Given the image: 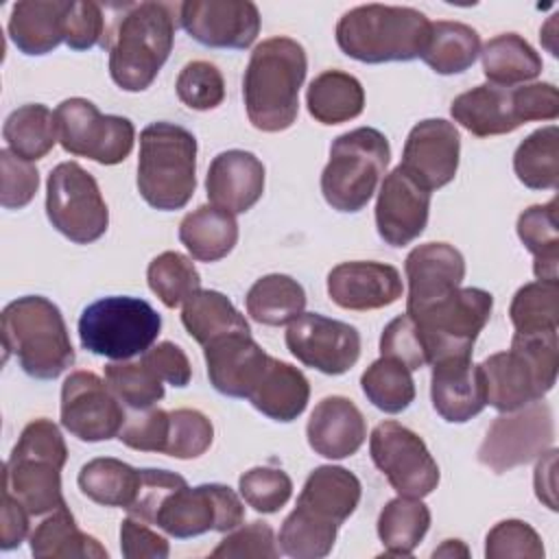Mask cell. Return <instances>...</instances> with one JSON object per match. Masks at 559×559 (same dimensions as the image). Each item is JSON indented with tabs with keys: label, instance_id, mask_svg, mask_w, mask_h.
<instances>
[{
	"label": "cell",
	"instance_id": "6da1fadb",
	"mask_svg": "<svg viewBox=\"0 0 559 559\" xmlns=\"http://www.w3.org/2000/svg\"><path fill=\"white\" fill-rule=\"evenodd\" d=\"M306 70V50L290 37H269L253 48L242 79V98L255 129L277 133L297 120Z\"/></svg>",
	"mask_w": 559,
	"mask_h": 559
},
{
	"label": "cell",
	"instance_id": "7a4b0ae2",
	"mask_svg": "<svg viewBox=\"0 0 559 559\" xmlns=\"http://www.w3.org/2000/svg\"><path fill=\"white\" fill-rule=\"evenodd\" d=\"M68 448L57 424L46 417L24 426L2 469V491L15 498L31 515H46L68 507L61 493V469Z\"/></svg>",
	"mask_w": 559,
	"mask_h": 559
},
{
	"label": "cell",
	"instance_id": "3957f363",
	"mask_svg": "<svg viewBox=\"0 0 559 559\" xmlns=\"http://www.w3.org/2000/svg\"><path fill=\"white\" fill-rule=\"evenodd\" d=\"M430 24L421 11L411 7L360 4L338 20L336 44L362 63L411 61L421 57Z\"/></svg>",
	"mask_w": 559,
	"mask_h": 559
},
{
	"label": "cell",
	"instance_id": "277c9868",
	"mask_svg": "<svg viewBox=\"0 0 559 559\" xmlns=\"http://www.w3.org/2000/svg\"><path fill=\"white\" fill-rule=\"evenodd\" d=\"M2 345L37 380H52L74 362L63 314L41 295L17 297L2 310Z\"/></svg>",
	"mask_w": 559,
	"mask_h": 559
},
{
	"label": "cell",
	"instance_id": "5b68a950",
	"mask_svg": "<svg viewBox=\"0 0 559 559\" xmlns=\"http://www.w3.org/2000/svg\"><path fill=\"white\" fill-rule=\"evenodd\" d=\"M557 332L513 334L511 349L491 354L480 362L487 404L500 413H511L542 400L557 380Z\"/></svg>",
	"mask_w": 559,
	"mask_h": 559
},
{
	"label": "cell",
	"instance_id": "8992f818",
	"mask_svg": "<svg viewBox=\"0 0 559 559\" xmlns=\"http://www.w3.org/2000/svg\"><path fill=\"white\" fill-rule=\"evenodd\" d=\"M175 41V7L166 2L131 4L109 46V74L124 92L146 90L166 63Z\"/></svg>",
	"mask_w": 559,
	"mask_h": 559
},
{
	"label": "cell",
	"instance_id": "52a82bcc",
	"mask_svg": "<svg viewBox=\"0 0 559 559\" xmlns=\"http://www.w3.org/2000/svg\"><path fill=\"white\" fill-rule=\"evenodd\" d=\"M197 188V138L175 122H151L140 133L138 190L162 212L181 210Z\"/></svg>",
	"mask_w": 559,
	"mask_h": 559
},
{
	"label": "cell",
	"instance_id": "ba28073f",
	"mask_svg": "<svg viewBox=\"0 0 559 559\" xmlns=\"http://www.w3.org/2000/svg\"><path fill=\"white\" fill-rule=\"evenodd\" d=\"M452 118L478 138L515 131L531 120H555L559 94L552 83L498 87L491 83L459 94L450 107Z\"/></svg>",
	"mask_w": 559,
	"mask_h": 559
},
{
	"label": "cell",
	"instance_id": "9c48e42d",
	"mask_svg": "<svg viewBox=\"0 0 559 559\" xmlns=\"http://www.w3.org/2000/svg\"><path fill=\"white\" fill-rule=\"evenodd\" d=\"M391 159L389 140L371 127H358L338 135L330 146V159L321 173V192L336 212L362 210Z\"/></svg>",
	"mask_w": 559,
	"mask_h": 559
},
{
	"label": "cell",
	"instance_id": "30bf717a",
	"mask_svg": "<svg viewBox=\"0 0 559 559\" xmlns=\"http://www.w3.org/2000/svg\"><path fill=\"white\" fill-rule=\"evenodd\" d=\"M162 330L159 312L140 297H103L79 319L83 349L111 360H129L153 347Z\"/></svg>",
	"mask_w": 559,
	"mask_h": 559
},
{
	"label": "cell",
	"instance_id": "8fae6325",
	"mask_svg": "<svg viewBox=\"0 0 559 559\" xmlns=\"http://www.w3.org/2000/svg\"><path fill=\"white\" fill-rule=\"evenodd\" d=\"M242 520L245 507L234 489L218 483L188 487L183 478L162 496L151 524L177 539H188L210 531H234Z\"/></svg>",
	"mask_w": 559,
	"mask_h": 559
},
{
	"label": "cell",
	"instance_id": "7c38bea8",
	"mask_svg": "<svg viewBox=\"0 0 559 559\" xmlns=\"http://www.w3.org/2000/svg\"><path fill=\"white\" fill-rule=\"evenodd\" d=\"M493 297L483 288H456L417 314H408L421 336L428 365L445 356H472L480 330L491 317Z\"/></svg>",
	"mask_w": 559,
	"mask_h": 559
},
{
	"label": "cell",
	"instance_id": "4fadbf2b",
	"mask_svg": "<svg viewBox=\"0 0 559 559\" xmlns=\"http://www.w3.org/2000/svg\"><path fill=\"white\" fill-rule=\"evenodd\" d=\"M46 214L52 227L76 245L98 240L109 225V210L96 179L76 162H63L50 170Z\"/></svg>",
	"mask_w": 559,
	"mask_h": 559
},
{
	"label": "cell",
	"instance_id": "5bb4252c",
	"mask_svg": "<svg viewBox=\"0 0 559 559\" xmlns=\"http://www.w3.org/2000/svg\"><path fill=\"white\" fill-rule=\"evenodd\" d=\"M57 138L66 153L94 159L105 166L129 157L135 129L129 118L105 116L87 98H66L55 109Z\"/></svg>",
	"mask_w": 559,
	"mask_h": 559
},
{
	"label": "cell",
	"instance_id": "9a60e30c",
	"mask_svg": "<svg viewBox=\"0 0 559 559\" xmlns=\"http://www.w3.org/2000/svg\"><path fill=\"white\" fill-rule=\"evenodd\" d=\"M555 441L552 411L546 402H533L496 417L478 448V461L496 474L509 472L544 454Z\"/></svg>",
	"mask_w": 559,
	"mask_h": 559
},
{
	"label": "cell",
	"instance_id": "2e32d148",
	"mask_svg": "<svg viewBox=\"0 0 559 559\" xmlns=\"http://www.w3.org/2000/svg\"><path fill=\"white\" fill-rule=\"evenodd\" d=\"M376 467L400 496L424 498L439 485V465L424 439L397 421H382L369 437Z\"/></svg>",
	"mask_w": 559,
	"mask_h": 559
},
{
	"label": "cell",
	"instance_id": "e0dca14e",
	"mask_svg": "<svg viewBox=\"0 0 559 559\" xmlns=\"http://www.w3.org/2000/svg\"><path fill=\"white\" fill-rule=\"evenodd\" d=\"M127 415L120 400L92 371H74L61 386V426L76 439L96 443L118 437Z\"/></svg>",
	"mask_w": 559,
	"mask_h": 559
},
{
	"label": "cell",
	"instance_id": "ac0fdd59",
	"mask_svg": "<svg viewBox=\"0 0 559 559\" xmlns=\"http://www.w3.org/2000/svg\"><path fill=\"white\" fill-rule=\"evenodd\" d=\"M286 347L306 367L341 376L360 356V334L349 323L317 312H301L288 323Z\"/></svg>",
	"mask_w": 559,
	"mask_h": 559
},
{
	"label": "cell",
	"instance_id": "d6986e66",
	"mask_svg": "<svg viewBox=\"0 0 559 559\" xmlns=\"http://www.w3.org/2000/svg\"><path fill=\"white\" fill-rule=\"evenodd\" d=\"M179 22L210 48H249L260 33V11L249 0H188L179 4Z\"/></svg>",
	"mask_w": 559,
	"mask_h": 559
},
{
	"label": "cell",
	"instance_id": "ffe728a7",
	"mask_svg": "<svg viewBox=\"0 0 559 559\" xmlns=\"http://www.w3.org/2000/svg\"><path fill=\"white\" fill-rule=\"evenodd\" d=\"M459 151L461 138L456 127L443 118H428L411 129L400 166L432 192L454 179Z\"/></svg>",
	"mask_w": 559,
	"mask_h": 559
},
{
	"label": "cell",
	"instance_id": "44dd1931",
	"mask_svg": "<svg viewBox=\"0 0 559 559\" xmlns=\"http://www.w3.org/2000/svg\"><path fill=\"white\" fill-rule=\"evenodd\" d=\"M430 190L419 186L402 166L393 168L378 192L376 227L391 247L413 242L428 223Z\"/></svg>",
	"mask_w": 559,
	"mask_h": 559
},
{
	"label": "cell",
	"instance_id": "7402d4cb",
	"mask_svg": "<svg viewBox=\"0 0 559 559\" xmlns=\"http://www.w3.org/2000/svg\"><path fill=\"white\" fill-rule=\"evenodd\" d=\"M406 314H417L435 301L461 288L465 277V260L459 249L448 242H426L406 255Z\"/></svg>",
	"mask_w": 559,
	"mask_h": 559
},
{
	"label": "cell",
	"instance_id": "603a6c76",
	"mask_svg": "<svg viewBox=\"0 0 559 559\" xmlns=\"http://www.w3.org/2000/svg\"><path fill=\"white\" fill-rule=\"evenodd\" d=\"M400 271L384 262H343L328 273V295L345 310H376L402 297Z\"/></svg>",
	"mask_w": 559,
	"mask_h": 559
},
{
	"label": "cell",
	"instance_id": "cb8c5ba5",
	"mask_svg": "<svg viewBox=\"0 0 559 559\" xmlns=\"http://www.w3.org/2000/svg\"><path fill=\"white\" fill-rule=\"evenodd\" d=\"M203 354L212 386L229 397H247L271 358L251 338V332L221 336L207 343Z\"/></svg>",
	"mask_w": 559,
	"mask_h": 559
},
{
	"label": "cell",
	"instance_id": "d4e9b609",
	"mask_svg": "<svg viewBox=\"0 0 559 559\" xmlns=\"http://www.w3.org/2000/svg\"><path fill=\"white\" fill-rule=\"evenodd\" d=\"M430 397L435 411L445 421H469L487 406L480 365H474L472 356H445L435 360Z\"/></svg>",
	"mask_w": 559,
	"mask_h": 559
},
{
	"label": "cell",
	"instance_id": "484cf974",
	"mask_svg": "<svg viewBox=\"0 0 559 559\" xmlns=\"http://www.w3.org/2000/svg\"><path fill=\"white\" fill-rule=\"evenodd\" d=\"M205 190L212 205L242 214L251 210L264 192V166L249 151H223L210 164Z\"/></svg>",
	"mask_w": 559,
	"mask_h": 559
},
{
	"label": "cell",
	"instance_id": "4316f807",
	"mask_svg": "<svg viewBox=\"0 0 559 559\" xmlns=\"http://www.w3.org/2000/svg\"><path fill=\"white\" fill-rule=\"evenodd\" d=\"M310 448L325 459H345L360 450L367 437V424L358 406L343 397H323L310 413L306 426Z\"/></svg>",
	"mask_w": 559,
	"mask_h": 559
},
{
	"label": "cell",
	"instance_id": "83f0119b",
	"mask_svg": "<svg viewBox=\"0 0 559 559\" xmlns=\"http://www.w3.org/2000/svg\"><path fill=\"white\" fill-rule=\"evenodd\" d=\"M360 489V480L349 469L321 465L306 478L295 509L319 522L341 526L356 511Z\"/></svg>",
	"mask_w": 559,
	"mask_h": 559
},
{
	"label": "cell",
	"instance_id": "f1b7e54d",
	"mask_svg": "<svg viewBox=\"0 0 559 559\" xmlns=\"http://www.w3.org/2000/svg\"><path fill=\"white\" fill-rule=\"evenodd\" d=\"M68 0H24L9 17V37L24 55H46L66 41Z\"/></svg>",
	"mask_w": 559,
	"mask_h": 559
},
{
	"label": "cell",
	"instance_id": "f546056e",
	"mask_svg": "<svg viewBox=\"0 0 559 559\" xmlns=\"http://www.w3.org/2000/svg\"><path fill=\"white\" fill-rule=\"evenodd\" d=\"M310 397V384L306 376L277 358H269L260 380L247 395V400L266 417L275 421H293L297 419Z\"/></svg>",
	"mask_w": 559,
	"mask_h": 559
},
{
	"label": "cell",
	"instance_id": "4dcf8cb0",
	"mask_svg": "<svg viewBox=\"0 0 559 559\" xmlns=\"http://www.w3.org/2000/svg\"><path fill=\"white\" fill-rule=\"evenodd\" d=\"M179 240L194 260L216 262L234 249L238 240V223L227 210L201 205L183 216Z\"/></svg>",
	"mask_w": 559,
	"mask_h": 559
},
{
	"label": "cell",
	"instance_id": "1f68e13d",
	"mask_svg": "<svg viewBox=\"0 0 559 559\" xmlns=\"http://www.w3.org/2000/svg\"><path fill=\"white\" fill-rule=\"evenodd\" d=\"M306 105L317 122L341 124L362 114L365 90L356 76L341 70H325L310 81Z\"/></svg>",
	"mask_w": 559,
	"mask_h": 559
},
{
	"label": "cell",
	"instance_id": "d6a6232c",
	"mask_svg": "<svg viewBox=\"0 0 559 559\" xmlns=\"http://www.w3.org/2000/svg\"><path fill=\"white\" fill-rule=\"evenodd\" d=\"M181 323L188 330V334L203 347L227 334L251 332L245 317L218 290L199 288L197 293H192L183 301Z\"/></svg>",
	"mask_w": 559,
	"mask_h": 559
},
{
	"label": "cell",
	"instance_id": "836d02e7",
	"mask_svg": "<svg viewBox=\"0 0 559 559\" xmlns=\"http://www.w3.org/2000/svg\"><path fill=\"white\" fill-rule=\"evenodd\" d=\"M483 72L491 85L513 87L531 81L542 72V57L518 33H502L491 37L483 50Z\"/></svg>",
	"mask_w": 559,
	"mask_h": 559
},
{
	"label": "cell",
	"instance_id": "e575fe53",
	"mask_svg": "<svg viewBox=\"0 0 559 559\" xmlns=\"http://www.w3.org/2000/svg\"><path fill=\"white\" fill-rule=\"evenodd\" d=\"M31 552L37 559H70V557H94L107 559V550L96 537L83 533L68 507L52 511L31 533Z\"/></svg>",
	"mask_w": 559,
	"mask_h": 559
},
{
	"label": "cell",
	"instance_id": "d590c367",
	"mask_svg": "<svg viewBox=\"0 0 559 559\" xmlns=\"http://www.w3.org/2000/svg\"><path fill=\"white\" fill-rule=\"evenodd\" d=\"M140 483L142 469L111 456L92 459L79 472L81 491L103 507L129 509L138 498Z\"/></svg>",
	"mask_w": 559,
	"mask_h": 559
},
{
	"label": "cell",
	"instance_id": "8d00e7d4",
	"mask_svg": "<svg viewBox=\"0 0 559 559\" xmlns=\"http://www.w3.org/2000/svg\"><path fill=\"white\" fill-rule=\"evenodd\" d=\"M518 236L533 253V273L537 280L557 282L559 264V203L550 199L546 205H531L518 216Z\"/></svg>",
	"mask_w": 559,
	"mask_h": 559
},
{
	"label": "cell",
	"instance_id": "74e56055",
	"mask_svg": "<svg viewBox=\"0 0 559 559\" xmlns=\"http://www.w3.org/2000/svg\"><path fill=\"white\" fill-rule=\"evenodd\" d=\"M430 526V511L421 498L397 496L384 504L378 518V537L389 557H408Z\"/></svg>",
	"mask_w": 559,
	"mask_h": 559
},
{
	"label": "cell",
	"instance_id": "f35d334b",
	"mask_svg": "<svg viewBox=\"0 0 559 559\" xmlns=\"http://www.w3.org/2000/svg\"><path fill=\"white\" fill-rule=\"evenodd\" d=\"M247 312L262 325H286L306 308V290L290 275L260 277L247 293Z\"/></svg>",
	"mask_w": 559,
	"mask_h": 559
},
{
	"label": "cell",
	"instance_id": "ab89813d",
	"mask_svg": "<svg viewBox=\"0 0 559 559\" xmlns=\"http://www.w3.org/2000/svg\"><path fill=\"white\" fill-rule=\"evenodd\" d=\"M480 55L478 33L463 22L439 20L430 24V35L421 59L437 74L465 72Z\"/></svg>",
	"mask_w": 559,
	"mask_h": 559
},
{
	"label": "cell",
	"instance_id": "60d3db41",
	"mask_svg": "<svg viewBox=\"0 0 559 559\" xmlns=\"http://www.w3.org/2000/svg\"><path fill=\"white\" fill-rule=\"evenodd\" d=\"M2 135L17 157L26 162L41 159L55 146L57 138V122L55 114L39 103L22 105L9 114L2 127Z\"/></svg>",
	"mask_w": 559,
	"mask_h": 559
},
{
	"label": "cell",
	"instance_id": "b9f144b4",
	"mask_svg": "<svg viewBox=\"0 0 559 559\" xmlns=\"http://www.w3.org/2000/svg\"><path fill=\"white\" fill-rule=\"evenodd\" d=\"M518 179L531 190H557L559 183V131L555 124L533 131L513 155Z\"/></svg>",
	"mask_w": 559,
	"mask_h": 559
},
{
	"label": "cell",
	"instance_id": "7bdbcfd3",
	"mask_svg": "<svg viewBox=\"0 0 559 559\" xmlns=\"http://www.w3.org/2000/svg\"><path fill=\"white\" fill-rule=\"evenodd\" d=\"M509 317L515 334H550L559 328V284L537 280L518 288L511 299Z\"/></svg>",
	"mask_w": 559,
	"mask_h": 559
},
{
	"label": "cell",
	"instance_id": "ee69618b",
	"mask_svg": "<svg viewBox=\"0 0 559 559\" xmlns=\"http://www.w3.org/2000/svg\"><path fill=\"white\" fill-rule=\"evenodd\" d=\"M367 400L384 413H402L415 400V382L411 369L400 360L380 356L360 376Z\"/></svg>",
	"mask_w": 559,
	"mask_h": 559
},
{
	"label": "cell",
	"instance_id": "f6af8a7d",
	"mask_svg": "<svg viewBox=\"0 0 559 559\" xmlns=\"http://www.w3.org/2000/svg\"><path fill=\"white\" fill-rule=\"evenodd\" d=\"M151 290L166 308H177L201 286V275L190 258L177 251H164L146 269Z\"/></svg>",
	"mask_w": 559,
	"mask_h": 559
},
{
	"label": "cell",
	"instance_id": "bcb514c9",
	"mask_svg": "<svg viewBox=\"0 0 559 559\" xmlns=\"http://www.w3.org/2000/svg\"><path fill=\"white\" fill-rule=\"evenodd\" d=\"M105 382L120 402L135 411L151 408L164 397V380L142 358L138 362H109L105 367Z\"/></svg>",
	"mask_w": 559,
	"mask_h": 559
},
{
	"label": "cell",
	"instance_id": "7dc6e473",
	"mask_svg": "<svg viewBox=\"0 0 559 559\" xmlns=\"http://www.w3.org/2000/svg\"><path fill=\"white\" fill-rule=\"evenodd\" d=\"M338 526L293 509L280 528V550L295 559H321L332 552Z\"/></svg>",
	"mask_w": 559,
	"mask_h": 559
},
{
	"label": "cell",
	"instance_id": "c3c4849f",
	"mask_svg": "<svg viewBox=\"0 0 559 559\" xmlns=\"http://www.w3.org/2000/svg\"><path fill=\"white\" fill-rule=\"evenodd\" d=\"M175 90L179 100L197 111L216 109L225 100V81L221 70L203 59L190 61L181 68Z\"/></svg>",
	"mask_w": 559,
	"mask_h": 559
},
{
	"label": "cell",
	"instance_id": "681fc988",
	"mask_svg": "<svg viewBox=\"0 0 559 559\" xmlns=\"http://www.w3.org/2000/svg\"><path fill=\"white\" fill-rule=\"evenodd\" d=\"M212 439L214 426L201 411H168V439L164 454L175 459H197L212 445Z\"/></svg>",
	"mask_w": 559,
	"mask_h": 559
},
{
	"label": "cell",
	"instance_id": "f907efd6",
	"mask_svg": "<svg viewBox=\"0 0 559 559\" xmlns=\"http://www.w3.org/2000/svg\"><path fill=\"white\" fill-rule=\"evenodd\" d=\"M238 489L245 502L258 513H275L288 502L293 480L286 472L275 467H251L240 476Z\"/></svg>",
	"mask_w": 559,
	"mask_h": 559
},
{
	"label": "cell",
	"instance_id": "816d5d0a",
	"mask_svg": "<svg viewBox=\"0 0 559 559\" xmlns=\"http://www.w3.org/2000/svg\"><path fill=\"white\" fill-rule=\"evenodd\" d=\"M487 559H509V557H544V544L537 531L522 520L498 522L485 539Z\"/></svg>",
	"mask_w": 559,
	"mask_h": 559
},
{
	"label": "cell",
	"instance_id": "f5cc1de1",
	"mask_svg": "<svg viewBox=\"0 0 559 559\" xmlns=\"http://www.w3.org/2000/svg\"><path fill=\"white\" fill-rule=\"evenodd\" d=\"M280 548L275 533L266 522H251L242 528H234L221 544L210 552L214 559H275Z\"/></svg>",
	"mask_w": 559,
	"mask_h": 559
},
{
	"label": "cell",
	"instance_id": "db71d44e",
	"mask_svg": "<svg viewBox=\"0 0 559 559\" xmlns=\"http://www.w3.org/2000/svg\"><path fill=\"white\" fill-rule=\"evenodd\" d=\"M0 203L7 210H20L28 205L39 188V173L37 168L17 157L13 151H0Z\"/></svg>",
	"mask_w": 559,
	"mask_h": 559
},
{
	"label": "cell",
	"instance_id": "11a10c76",
	"mask_svg": "<svg viewBox=\"0 0 559 559\" xmlns=\"http://www.w3.org/2000/svg\"><path fill=\"white\" fill-rule=\"evenodd\" d=\"M380 354L393 360H400L402 365H406L411 371L421 369L428 365L426 358V349L419 336V330L415 325V321L404 312L400 317H395L380 336Z\"/></svg>",
	"mask_w": 559,
	"mask_h": 559
},
{
	"label": "cell",
	"instance_id": "9f6ffc18",
	"mask_svg": "<svg viewBox=\"0 0 559 559\" xmlns=\"http://www.w3.org/2000/svg\"><path fill=\"white\" fill-rule=\"evenodd\" d=\"M118 439L131 450L164 454L168 439V411L151 406L133 417H127Z\"/></svg>",
	"mask_w": 559,
	"mask_h": 559
},
{
	"label": "cell",
	"instance_id": "6f0895ef",
	"mask_svg": "<svg viewBox=\"0 0 559 559\" xmlns=\"http://www.w3.org/2000/svg\"><path fill=\"white\" fill-rule=\"evenodd\" d=\"M105 41V17L100 4L72 2L66 17V44L72 50H90Z\"/></svg>",
	"mask_w": 559,
	"mask_h": 559
},
{
	"label": "cell",
	"instance_id": "680465c9",
	"mask_svg": "<svg viewBox=\"0 0 559 559\" xmlns=\"http://www.w3.org/2000/svg\"><path fill=\"white\" fill-rule=\"evenodd\" d=\"M120 550L127 559H166L168 539L151 528V524L127 515L120 524Z\"/></svg>",
	"mask_w": 559,
	"mask_h": 559
},
{
	"label": "cell",
	"instance_id": "91938a15",
	"mask_svg": "<svg viewBox=\"0 0 559 559\" xmlns=\"http://www.w3.org/2000/svg\"><path fill=\"white\" fill-rule=\"evenodd\" d=\"M142 360L168 384L173 386H186L192 378V367H190V360L186 356V352L170 343V341H164L151 349H146L142 354Z\"/></svg>",
	"mask_w": 559,
	"mask_h": 559
},
{
	"label": "cell",
	"instance_id": "94428289",
	"mask_svg": "<svg viewBox=\"0 0 559 559\" xmlns=\"http://www.w3.org/2000/svg\"><path fill=\"white\" fill-rule=\"evenodd\" d=\"M31 513L9 493L2 491V515H0V548L11 550L20 546L28 533Z\"/></svg>",
	"mask_w": 559,
	"mask_h": 559
},
{
	"label": "cell",
	"instance_id": "6125c7cd",
	"mask_svg": "<svg viewBox=\"0 0 559 559\" xmlns=\"http://www.w3.org/2000/svg\"><path fill=\"white\" fill-rule=\"evenodd\" d=\"M555 463H557V450H546L535 467V493L537 498L552 511H557L555 500Z\"/></svg>",
	"mask_w": 559,
	"mask_h": 559
},
{
	"label": "cell",
	"instance_id": "be15d7a7",
	"mask_svg": "<svg viewBox=\"0 0 559 559\" xmlns=\"http://www.w3.org/2000/svg\"><path fill=\"white\" fill-rule=\"evenodd\" d=\"M452 555H463L467 557V548L459 539H445L443 546H439L432 557H452Z\"/></svg>",
	"mask_w": 559,
	"mask_h": 559
}]
</instances>
